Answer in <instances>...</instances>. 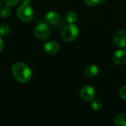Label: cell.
<instances>
[{
    "label": "cell",
    "mask_w": 126,
    "mask_h": 126,
    "mask_svg": "<svg viewBox=\"0 0 126 126\" xmlns=\"http://www.w3.org/2000/svg\"><path fill=\"white\" fill-rule=\"evenodd\" d=\"M90 106H91V108L93 110H94V111H100L102 109V107H103V104L100 102V100H94V99L91 101Z\"/></svg>",
    "instance_id": "cell-14"
},
{
    "label": "cell",
    "mask_w": 126,
    "mask_h": 126,
    "mask_svg": "<svg viewBox=\"0 0 126 126\" xmlns=\"http://www.w3.org/2000/svg\"><path fill=\"white\" fill-rule=\"evenodd\" d=\"M12 72L16 81L21 83L29 82L32 78V72L30 69L25 64L17 62L12 67Z\"/></svg>",
    "instance_id": "cell-1"
},
{
    "label": "cell",
    "mask_w": 126,
    "mask_h": 126,
    "mask_svg": "<svg viewBox=\"0 0 126 126\" xmlns=\"http://www.w3.org/2000/svg\"><path fill=\"white\" fill-rule=\"evenodd\" d=\"M119 94H120V97L123 100H126V86H123V87L120 89Z\"/></svg>",
    "instance_id": "cell-17"
},
{
    "label": "cell",
    "mask_w": 126,
    "mask_h": 126,
    "mask_svg": "<svg viewBox=\"0 0 126 126\" xmlns=\"http://www.w3.org/2000/svg\"><path fill=\"white\" fill-rule=\"evenodd\" d=\"M84 3L89 7H96L100 4L102 0H83Z\"/></svg>",
    "instance_id": "cell-16"
},
{
    "label": "cell",
    "mask_w": 126,
    "mask_h": 126,
    "mask_svg": "<svg viewBox=\"0 0 126 126\" xmlns=\"http://www.w3.org/2000/svg\"><path fill=\"white\" fill-rule=\"evenodd\" d=\"M44 20L48 24H56L60 21V16L58 13L55 11H50L46 14Z\"/></svg>",
    "instance_id": "cell-9"
},
{
    "label": "cell",
    "mask_w": 126,
    "mask_h": 126,
    "mask_svg": "<svg viewBox=\"0 0 126 126\" xmlns=\"http://www.w3.org/2000/svg\"><path fill=\"white\" fill-rule=\"evenodd\" d=\"M66 20L69 24H75L78 20V16L75 12H69L66 15Z\"/></svg>",
    "instance_id": "cell-12"
},
{
    "label": "cell",
    "mask_w": 126,
    "mask_h": 126,
    "mask_svg": "<svg viewBox=\"0 0 126 126\" xmlns=\"http://www.w3.org/2000/svg\"><path fill=\"white\" fill-rule=\"evenodd\" d=\"M10 32V28L7 24H0V35L5 36L7 35Z\"/></svg>",
    "instance_id": "cell-15"
},
{
    "label": "cell",
    "mask_w": 126,
    "mask_h": 126,
    "mask_svg": "<svg viewBox=\"0 0 126 126\" xmlns=\"http://www.w3.org/2000/svg\"><path fill=\"white\" fill-rule=\"evenodd\" d=\"M79 34V30L74 24H70L66 26L62 32H61V37L62 39L66 42H72L75 41Z\"/></svg>",
    "instance_id": "cell-3"
},
{
    "label": "cell",
    "mask_w": 126,
    "mask_h": 126,
    "mask_svg": "<svg viewBox=\"0 0 126 126\" xmlns=\"http://www.w3.org/2000/svg\"><path fill=\"white\" fill-rule=\"evenodd\" d=\"M114 123L117 126H126V114H117L114 120Z\"/></svg>",
    "instance_id": "cell-11"
},
{
    "label": "cell",
    "mask_w": 126,
    "mask_h": 126,
    "mask_svg": "<svg viewBox=\"0 0 126 126\" xmlns=\"http://www.w3.org/2000/svg\"><path fill=\"white\" fill-rule=\"evenodd\" d=\"M95 96L96 91L94 88L89 85L84 86L80 92V97L83 101L91 102L93 99H94Z\"/></svg>",
    "instance_id": "cell-5"
},
{
    "label": "cell",
    "mask_w": 126,
    "mask_h": 126,
    "mask_svg": "<svg viewBox=\"0 0 126 126\" xmlns=\"http://www.w3.org/2000/svg\"><path fill=\"white\" fill-rule=\"evenodd\" d=\"M11 14V9L9 6H2L0 8V16L2 18H8Z\"/></svg>",
    "instance_id": "cell-13"
},
{
    "label": "cell",
    "mask_w": 126,
    "mask_h": 126,
    "mask_svg": "<svg viewBox=\"0 0 126 126\" xmlns=\"http://www.w3.org/2000/svg\"><path fill=\"white\" fill-rule=\"evenodd\" d=\"M59 49H60L59 44L53 41L47 42L44 46V50L48 55H55L57 52H58Z\"/></svg>",
    "instance_id": "cell-7"
},
{
    "label": "cell",
    "mask_w": 126,
    "mask_h": 126,
    "mask_svg": "<svg viewBox=\"0 0 126 126\" xmlns=\"http://www.w3.org/2000/svg\"><path fill=\"white\" fill-rule=\"evenodd\" d=\"M2 3H3V0H0V6L2 4Z\"/></svg>",
    "instance_id": "cell-21"
},
{
    "label": "cell",
    "mask_w": 126,
    "mask_h": 126,
    "mask_svg": "<svg viewBox=\"0 0 126 126\" xmlns=\"http://www.w3.org/2000/svg\"><path fill=\"white\" fill-rule=\"evenodd\" d=\"M19 1L20 0H4L5 4L8 6H15L18 4Z\"/></svg>",
    "instance_id": "cell-18"
},
{
    "label": "cell",
    "mask_w": 126,
    "mask_h": 126,
    "mask_svg": "<svg viewBox=\"0 0 126 126\" xmlns=\"http://www.w3.org/2000/svg\"><path fill=\"white\" fill-rule=\"evenodd\" d=\"M113 61L117 65H123L126 63V50L119 49L113 55Z\"/></svg>",
    "instance_id": "cell-8"
},
{
    "label": "cell",
    "mask_w": 126,
    "mask_h": 126,
    "mask_svg": "<svg viewBox=\"0 0 126 126\" xmlns=\"http://www.w3.org/2000/svg\"><path fill=\"white\" fill-rule=\"evenodd\" d=\"M22 1H23L24 3H28V4H29L30 1H31V0H22Z\"/></svg>",
    "instance_id": "cell-20"
},
{
    "label": "cell",
    "mask_w": 126,
    "mask_h": 126,
    "mask_svg": "<svg viewBox=\"0 0 126 126\" xmlns=\"http://www.w3.org/2000/svg\"><path fill=\"white\" fill-rule=\"evenodd\" d=\"M3 48H4V42H3L2 39L0 38V52L2 51Z\"/></svg>",
    "instance_id": "cell-19"
},
{
    "label": "cell",
    "mask_w": 126,
    "mask_h": 126,
    "mask_svg": "<svg viewBox=\"0 0 126 126\" xmlns=\"http://www.w3.org/2000/svg\"><path fill=\"white\" fill-rule=\"evenodd\" d=\"M99 72L98 66L94 64L89 65L84 70V75L87 78H93L95 77Z\"/></svg>",
    "instance_id": "cell-10"
},
{
    "label": "cell",
    "mask_w": 126,
    "mask_h": 126,
    "mask_svg": "<svg viewBox=\"0 0 126 126\" xmlns=\"http://www.w3.org/2000/svg\"><path fill=\"white\" fill-rule=\"evenodd\" d=\"M17 16L21 21L29 22L33 18V10L28 3L23 2V4H21L17 9Z\"/></svg>",
    "instance_id": "cell-2"
},
{
    "label": "cell",
    "mask_w": 126,
    "mask_h": 126,
    "mask_svg": "<svg viewBox=\"0 0 126 126\" xmlns=\"http://www.w3.org/2000/svg\"><path fill=\"white\" fill-rule=\"evenodd\" d=\"M34 34L38 40H46L50 35V28L48 26V24L44 22L38 24L35 27Z\"/></svg>",
    "instance_id": "cell-4"
},
{
    "label": "cell",
    "mask_w": 126,
    "mask_h": 126,
    "mask_svg": "<svg viewBox=\"0 0 126 126\" xmlns=\"http://www.w3.org/2000/svg\"><path fill=\"white\" fill-rule=\"evenodd\" d=\"M114 43L120 47H126V30H119L114 34Z\"/></svg>",
    "instance_id": "cell-6"
}]
</instances>
